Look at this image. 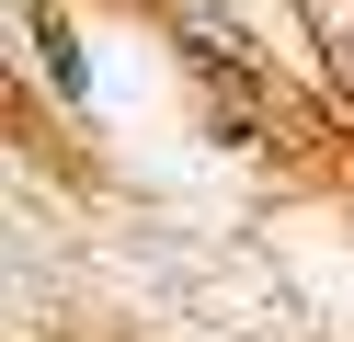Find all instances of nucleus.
Wrapping results in <instances>:
<instances>
[{
	"label": "nucleus",
	"instance_id": "nucleus-1",
	"mask_svg": "<svg viewBox=\"0 0 354 342\" xmlns=\"http://www.w3.org/2000/svg\"><path fill=\"white\" fill-rule=\"evenodd\" d=\"M35 46H46L57 80H80V46H69V23H57V12H35Z\"/></svg>",
	"mask_w": 354,
	"mask_h": 342
}]
</instances>
